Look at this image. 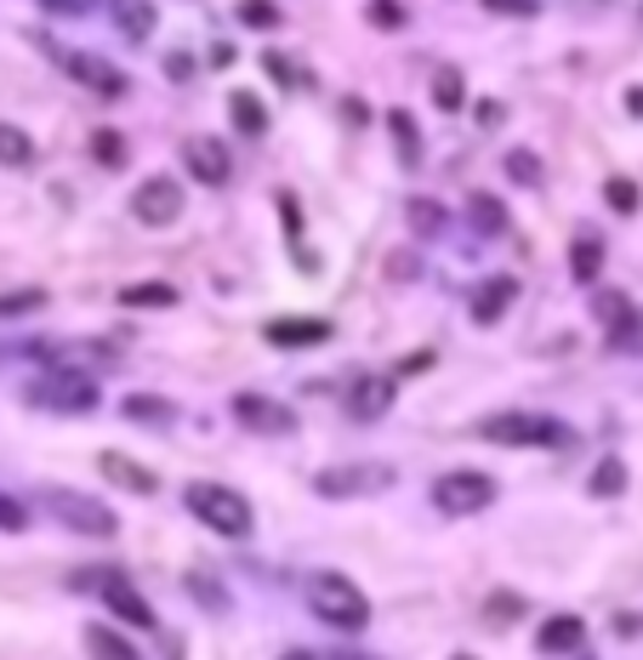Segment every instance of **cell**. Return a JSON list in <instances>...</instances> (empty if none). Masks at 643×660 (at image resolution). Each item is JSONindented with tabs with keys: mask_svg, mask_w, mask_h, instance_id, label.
Wrapping results in <instances>:
<instances>
[{
	"mask_svg": "<svg viewBox=\"0 0 643 660\" xmlns=\"http://www.w3.org/2000/svg\"><path fill=\"white\" fill-rule=\"evenodd\" d=\"M183 507L206 524V530H217V536H251V502L240 490H228V484H211V479H194L188 490H183Z\"/></svg>",
	"mask_w": 643,
	"mask_h": 660,
	"instance_id": "cell-1",
	"label": "cell"
},
{
	"mask_svg": "<svg viewBox=\"0 0 643 660\" xmlns=\"http://www.w3.org/2000/svg\"><path fill=\"white\" fill-rule=\"evenodd\" d=\"M308 604H314V615L325 626H342V632H359V626L370 620V598L348 575H336V570H325V575L308 581Z\"/></svg>",
	"mask_w": 643,
	"mask_h": 660,
	"instance_id": "cell-2",
	"label": "cell"
},
{
	"mask_svg": "<svg viewBox=\"0 0 643 660\" xmlns=\"http://www.w3.org/2000/svg\"><path fill=\"white\" fill-rule=\"evenodd\" d=\"M29 405H41L52 416H91L97 405H103V387H97L86 371H52V376H41L35 387H29Z\"/></svg>",
	"mask_w": 643,
	"mask_h": 660,
	"instance_id": "cell-3",
	"label": "cell"
},
{
	"mask_svg": "<svg viewBox=\"0 0 643 660\" xmlns=\"http://www.w3.org/2000/svg\"><path fill=\"white\" fill-rule=\"evenodd\" d=\"M41 502H46V513H52L57 524H69V530H80V536H103V541H109V536L120 530V518L97 502V495H80V490H63V484H57V490L41 495Z\"/></svg>",
	"mask_w": 643,
	"mask_h": 660,
	"instance_id": "cell-4",
	"label": "cell"
},
{
	"mask_svg": "<svg viewBox=\"0 0 643 660\" xmlns=\"http://www.w3.org/2000/svg\"><path fill=\"white\" fill-rule=\"evenodd\" d=\"M495 479H484V473H445L433 484V507L438 513H450V518H467V513H484L490 502H495Z\"/></svg>",
	"mask_w": 643,
	"mask_h": 660,
	"instance_id": "cell-5",
	"label": "cell"
},
{
	"mask_svg": "<svg viewBox=\"0 0 643 660\" xmlns=\"http://www.w3.org/2000/svg\"><path fill=\"white\" fill-rule=\"evenodd\" d=\"M388 484H393V468H382V461H348V468L314 473V490L330 495V502H348V495H377Z\"/></svg>",
	"mask_w": 643,
	"mask_h": 660,
	"instance_id": "cell-6",
	"label": "cell"
},
{
	"mask_svg": "<svg viewBox=\"0 0 643 660\" xmlns=\"http://www.w3.org/2000/svg\"><path fill=\"white\" fill-rule=\"evenodd\" d=\"M75 586H97V598H103L109 604V615H120L126 626H154V609L143 604V592L138 586H131L120 570H86V575H75Z\"/></svg>",
	"mask_w": 643,
	"mask_h": 660,
	"instance_id": "cell-7",
	"label": "cell"
},
{
	"mask_svg": "<svg viewBox=\"0 0 643 660\" xmlns=\"http://www.w3.org/2000/svg\"><path fill=\"white\" fill-rule=\"evenodd\" d=\"M479 433L490 439V444H564L569 433L553 421V416H490V421H479Z\"/></svg>",
	"mask_w": 643,
	"mask_h": 660,
	"instance_id": "cell-8",
	"label": "cell"
},
{
	"mask_svg": "<svg viewBox=\"0 0 643 660\" xmlns=\"http://www.w3.org/2000/svg\"><path fill=\"white\" fill-rule=\"evenodd\" d=\"M52 57L69 69L86 91H97V97H126V75L120 69H109L103 57H91V52H75V46H52Z\"/></svg>",
	"mask_w": 643,
	"mask_h": 660,
	"instance_id": "cell-9",
	"label": "cell"
},
{
	"mask_svg": "<svg viewBox=\"0 0 643 660\" xmlns=\"http://www.w3.org/2000/svg\"><path fill=\"white\" fill-rule=\"evenodd\" d=\"M131 211H138V222H149V228H172V222L183 217V188H177V177H149V183L138 188V200H131Z\"/></svg>",
	"mask_w": 643,
	"mask_h": 660,
	"instance_id": "cell-10",
	"label": "cell"
},
{
	"mask_svg": "<svg viewBox=\"0 0 643 660\" xmlns=\"http://www.w3.org/2000/svg\"><path fill=\"white\" fill-rule=\"evenodd\" d=\"M262 337L274 342V348H325L336 337V324L314 319V314H280V319L262 324Z\"/></svg>",
	"mask_w": 643,
	"mask_h": 660,
	"instance_id": "cell-11",
	"label": "cell"
},
{
	"mask_svg": "<svg viewBox=\"0 0 643 660\" xmlns=\"http://www.w3.org/2000/svg\"><path fill=\"white\" fill-rule=\"evenodd\" d=\"M592 308H598L603 330H609L615 342H637V337H643V314H637V302H632L626 290H598Z\"/></svg>",
	"mask_w": 643,
	"mask_h": 660,
	"instance_id": "cell-12",
	"label": "cell"
},
{
	"mask_svg": "<svg viewBox=\"0 0 643 660\" xmlns=\"http://www.w3.org/2000/svg\"><path fill=\"white\" fill-rule=\"evenodd\" d=\"M183 160H188V177L206 183V188H222L228 172H233V160H228V148H222L217 138H188V143H183Z\"/></svg>",
	"mask_w": 643,
	"mask_h": 660,
	"instance_id": "cell-13",
	"label": "cell"
},
{
	"mask_svg": "<svg viewBox=\"0 0 643 660\" xmlns=\"http://www.w3.org/2000/svg\"><path fill=\"white\" fill-rule=\"evenodd\" d=\"M393 376H359L348 387V421H382L393 410Z\"/></svg>",
	"mask_w": 643,
	"mask_h": 660,
	"instance_id": "cell-14",
	"label": "cell"
},
{
	"mask_svg": "<svg viewBox=\"0 0 643 660\" xmlns=\"http://www.w3.org/2000/svg\"><path fill=\"white\" fill-rule=\"evenodd\" d=\"M233 416H240L246 427H257V433H291V427H296L291 405L262 399V393H240V399H233Z\"/></svg>",
	"mask_w": 643,
	"mask_h": 660,
	"instance_id": "cell-15",
	"label": "cell"
},
{
	"mask_svg": "<svg viewBox=\"0 0 643 660\" xmlns=\"http://www.w3.org/2000/svg\"><path fill=\"white\" fill-rule=\"evenodd\" d=\"M97 473H103L109 484H120V490H131V495H154V490H160V479H154L149 468H138L131 455H120V450L97 455Z\"/></svg>",
	"mask_w": 643,
	"mask_h": 660,
	"instance_id": "cell-16",
	"label": "cell"
},
{
	"mask_svg": "<svg viewBox=\"0 0 643 660\" xmlns=\"http://www.w3.org/2000/svg\"><path fill=\"white\" fill-rule=\"evenodd\" d=\"M535 644H541V654H575L587 644V620L581 615H553L547 626H541Z\"/></svg>",
	"mask_w": 643,
	"mask_h": 660,
	"instance_id": "cell-17",
	"label": "cell"
},
{
	"mask_svg": "<svg viewBox=\"0 0 643 660\" xmlns=\"http://www.w3.org/2000/svg\"><path fill=\"white\" fill-rule=\"evenodd\" d=\"M513 296H519V285L513 279H484L479 290H472V324H495L506 308H513Z\"/></svg>",
	"mask_w": 643,
	"mask_h": 660,
	"instance_id": "cell-18",
	"label": "cell"
},
{
	"mask_svg": "<svg viewBox=\"0 0 643 660\" xmlns=\"http://www.w3.org/2000/svg\"><path fill=\"white\" fill-rule=\"evenodd\" d=\"M467 222L479 228L484 240H501L506 234V206L495 200V194H467Z\"/></svg>",
	"mask_w": 643,
	"mask_h": 660,
	"instance_id": "cell-19",
	"label": "cell"
},
{
	"mask_svg": "<svg viewBox=\"0 0 643 660\" xmlns=\"http://www.w3.org/2000/svg\"><path fill=\"white\" fill-rule=\"evenodd\" d=\"M569 274H575V285H598V274H603V240H592V234H581L569 245Z\"/></svg>",
	"mask_w": 643,
	"mask_h": 660,
	"instance_id": "cell-20",
	"label": "cell"
},
{
	"mask_svg": "<svg viewBox=\"0 0 643 660\" xmlns=\"http://www.w3.org/2000/svg\"><path fill=\"white\" fill-rule=\"evenodd\" d=\"M131 421H154V427H165V421H177L183 410L172 405V399H160V393H126V405H120Z\"/></svg>",
	"mask_w": 643,
	"mask_h": 660,
	"instance_id": "cell-21",
	"label": "cell"
},
{
	"mask_svg": "<svg viewBox=\"0 0 643 660\" xmlns=\"http://www.w3.org/2000/svg\"><path fill=\"white\" fill-rule=\"evenodd\" d=\"M433 103L445 109V114H456V109L467 103V75L456 69V63H445V69H433Z\"/></svg>",
	"mask_w": 643,
	"mask_h": 660,
	"instance_id": "cell-22",
	"label": "cell"
},
{
	"mask_svg": "<svg viewBox=\"0 0 643 660\" xmlns=\"http://www.w3.org/2000/svg\"><path fill=\"white\" fill-rule=\"evenodd\" d=\"M228 120H233V131H246V138H262L268 131V114H262V103L251 91H233L228 97Z\"/></svg>",
	"mask_w": 643,
	"mask_h": 660,
	"instance_id": "cell-23",
	"label": "cell"
},
{
	"mask_svg": "<svg viewBox=\"0 0 643 660\" xmlns=\"http://www.w3.org/2000/svg\"><path fill=\"white\" fill-rule=\"evenodd\" d=\"M115 18H120V35L126 41H149L154 35V7H149V0H115Z\"/></svg>",
	"mask_w": 643,
	"mask_h": 660,
	"instance_id": "cell-24",
	"label": "cell"
},
{
	"mask_svg": "<svg viewBox=\"0 0 643 660\" xmlns=\"http://www.w3.org/2000/svg\"><path fill=\"white\" fill-rule=\"evenodd\" d=\"M177 302V285L149 279V285H126L120 290V308H172Z\"/></svg>",
	"mask_w": 643,
	"mask_h": 660,
	"instance_id": "cell-25",
	"label": "cell"
},
{
	"mask_svg": "<svg viewBox=\"0 0 643 660\" xmlns=\"http://www.w3.org/2000/svg\"><path fill=\"white\" fill-rule=\"evenodd\" d=\"M388 131H393L399 160H404V165H416V160H422V131H416V120L404 114V109H393V114H388Z\"/></svg>",
	"mask_w": 643,
	"mask_h": 660,
	"instance_id": "cell-26",
	"label": "cell"
},
{
	"mask_svg": "<svg viewBox=\"0 0 643 660\" xmlns=\"http://www.w3.org/2000/svg\"><path fill=\"white\" fill-rule=\"evenodd\" d=\"M0 165H12V172H23V165H35V143H29V131H18V125H0Z\"/></svg>",
	"mask_w": 643,
	"mask_h": 660,
	"instance_id": "cell-27",
	"label": "cell"
},
{
	"mask_svg": "<svg viewBox=\"0 0 643 660\" xmlns=\"http://www.w3.org/2000/svg\"><path fill=\"white\" fill-rule=\"evenodd\" d=\"M587 490H592V495H621V490H626V461H621V455H603L598 473L587 479Z\"/></svg>",
	"mask_w": 643,
	"mask_h": 660,
	"instance_id": "cell-28",
	"label": "cell"
},
{
	"mask_svg": "<svg viewBox=\"0 0 643 660\" xmlns=\"http://www.w3.org/2000/svg\"><path fill=\"white\" fill-rule=\"evenodd\" d=\"M86 644H91L97 660H138V649H131L126 638H115L109 626H86Z\"/></svg>",
	"mask_w": 643,
	"mask_h": 660,
	"instance_id": "cell-29",
	"label": "cell"
},
{
	"mask_svg": "<svg viewBox=\"0 0 643 660\" xmlns=\"http://www.w3.org/2000/svg\"><path fill=\"white\" fill-rule=\"evenodd\" d=\"M91 160L109 165V172H120V165H126V138H120V131H97V138H91Z\"/></svg>",
	"mask_w": 643,
	"mask_h": 660,
	"instance_id": "cell-30",
	"label": "cell"
},
{
	"mask_svg": "<svg viewBox=\"0 0 643 660\" xmlns=\"http://www.w3.org/2000/svg\"><path fill=\"white\" fill-rule=\"evenodd\" d=\"M506 177H513V183H524V188H535L541 183V160L530 154V148H506Z\"/></svg>",
	"mask_w": 643,
	"mask_h": 660,
	"instance_id": "cell-31",
	"label": "cell"
},
{
	"mask_svg": "<svg viewBox=\"0 0 643 660\" xmlns=\"http://www.w3.org/2000/svg\"><path fill=\"white\" fill-rule=\"evenodd\" d=\"M603 200H609V211L632 217V211H637V183H632V177H609V183H603Z\"/></svg>",
	"mask_w": 643,
	"mask_h": 660,
	"instance_id": "cell-32",
	"label": "cell"
},
{
	"mask_svg": "<svg viewBox=\"0 0 643 660\" xmlns=\"http://www.w3.org/2000/svg\"><path fill=\"white\" fill-rule=\"evenodd\" d=\"M280 7H274V0H246V7H240V23H251V29H280Z\"/></svg>",
	"mask_w": 643,
	"mask_h": 660,
	"instance_id": "cell-33",
	"label": "cell"
},
{
	"mask_svg": "<svg viewBox=\"0 0 643 660\" xmlns=\"http://www.w3.org/2000/svg\"><path fill=\"white\" fill-rule=\"evenodd\" d=\"M35 308H46V290H12V296H0V319L35 314Z\"/></svg>",
	"mask_w": 643,
	"mask_h": 660,
	"instance_id": "cell-34",
	"label": "cell"
},
{
	"mask_svg": "<svg viewBox=\"0 0 643 660\" xmlns=\"http://www.w3.org/2000/svg\"><path fill=\"white\" fill-rule=\"evenodd\" d=\"M490 620H519L524 615V598L519 592H490V609H484Z\"/></svg>",
	"mask_w": 643,
	"mask_h": 660,
	"instance_id": "cell-35",
	"label": "cell"
},
{
	"mask_svg": "<svg viewBox=\"0 0 643 660\" xmlns=\"http://www.w3.org/2000/svg\"><path fill=\"white\" fill-rule=\"evenodd\" d=\"M377 29H404V7L399 0H370V12H364Z\"/></svg>",
	"mask_w": 643,
	"mask_h": 660,
	"instance_id": "cell-36",
	"label": "cell"
},
{
	"mask_svg": "<svg viewBox=\"0 0 643 660\" xmlns=\"http://www.w3.org/2000/svg\"><path fill=\"white\" fill-rule=\"evenodd\" d=\"M411 228H416V234H438V228H445V211H438V206H411Z\"/></svg>",
	"mask_w": 643,
	"mask_h": 660,
	"instance_id": "cell-37",
	"label": "cell"
},
{
	"mask_svg": "<svg viewBox=\"0 0 643 660\" xmlns=\"http://www.w3.org/2000/svg\"><path fill=\"white\" fill-rule=\"evenodd\" d=\"M23 524H29V513H23V507L12 502V495H0V530H12V536H18Z\"/></svg>",
	"mask_w": 643,
	"mask_h": 660,
	"instance_id": "cell-38",
	"label": "cell"
},
{
	"mask_svg": "<svg viewBox=\"0 0 643 660\" xmlns=\"http://www.w3.org/2000/svg\"><path fill=\"white\" fill-rule=\"evenodd\" d=\"M484 12H501V18H535V0H484Z\"/></svg>",
	"mask_w": 643,
	"mask_h": 660,
	"instance_id": "cell-39",
	"label": "cell"
},
{
	"mask_svg": "<svg viewBox=\"0 0 643 660\" xmlns=\"http://www.w3.org/2000/svg\"><path fill=\"white\" fill-rule=\"evenodd\" d=\"M262 69H268V80H280V86H296V69H291V63H285L280 52H268V57H262Z\"/></svg>",
	"mask_w": 643,
	"mask_h": 660,
	"instance_id": "cell-40",
	"label": "cell"
},
{
	"mask_svg": "<svg viewBox=\"0 0 643 660\" xmlns=\"http://www.w3.org/2000/svg\"><path fill=\"white\" fill-rule=\"evenodd\" d=\"M46 12H57V18H86V12H97V0H46Z\"/></svg>",
	"mask_w": 643,
	"mask_h": 660,
	"instance_id": "cell-41",
	"label": "cell"
},
{
	"mask_svg": "<svg viewBox=\"0 0 643 660\" xmlns=\"http://www.w3.org/2000/svg\"><path fill=\"white\" fill-rule=\"evenodd\" d=\"M188 69H194V63H188L183 52H172V57H165V75H172V80H188Z\"/></svg>",
	"mask_w": 643,
	"mask_h": 660,
	"instance_id": "cell-42",
	"label": "cell"
},
{
	"mask_svg": "<svg viewBox=\"0 0 643 660\" xmlns=\"http://www.w3.org/2000/svg\"><path fill=\"white\" fill-rule=\"evenodd\" d=\"M427 365H433V353H411V359L399 365V376H416V371H427Z\"/></svg>",
	"mask_w": 643,
	"mask_h": 660,
	"instance_id": "cell-43",
	"label": "cell"
},
{
	"mask_svg": "<svg viewBox=\"0 0 643 660\" xmlns=\"http://www.w3.org/2000/svg\"><path fill=\"white\" fill-rule=\"evenodd\" d=\"M280 660H330V654H319V649H291V654H280Z\"/></svg>",
	"mask_w": 643,
	"mask_h": 660,
	"instance_id": "cell-44",
	"label": "cell"
},
{
	"mask_svg": "<svg viewBox=\"0 0 643 660\" xmlns=\"http://www.w3.org/2000/svg\"><path fill=\"white\" fill-rule=\"evenodd\" d=\"M626 109H632V114H643V86H632V91H626Z\"/></svg>",
	"mask_w": 643,
	"mask_h": 660,
	"instance_id": "cell-45",
	"label": "cell"
},
{
	"mask_svg": "<svg viewBox=\"0 0 643 660\" xmlns=\"http://www.w3.org/2000/svg\"><path fill=\"white\" fill-rule=\"evenodd\" d=\"M456 660H461V654H456Z\"/></svg>",
	"mask_w": 643,
	"mask_h": 660,
	"instance_id": "cell-46",
	"label": "cell"
}]
</instances>
